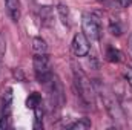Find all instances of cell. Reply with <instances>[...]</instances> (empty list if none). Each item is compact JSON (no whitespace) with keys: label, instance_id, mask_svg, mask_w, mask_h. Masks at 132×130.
<instances>
[{"label":"cell","instance_id":"cell-10","mask_svg":"<svg viewBox=\"0 0 132 130\" xmlns=\"http://www.w3.org/2000/svg\"><path fill=\"white\" fill-rule=\"evenodd\" d=\"M89 127H91V121L86 119V118L78 119V121H75L74 124L69 126V129L71 130H86V129H89Z\"/></svg>","mask_w":132,"mask_h":130},{"label":"cell","instance_id":"cell-7","mask_svg":"<svg viewBox=\"0 0 132 130\" xmlns=\"http://www.w3.org/2000/svg\"><path fill=\"white\" fill-rule=\"evenodd\" d=\"M32 51L35 54H46V51H48L46 41L40 37H35L32 40Z\"/></svg>","mask_w":132,"mask_h":130},{"label":"cell","instance_id":"cell-4","mask_svg":"<svg viewBox=\"0 0 132 130\" xmlns=\"http://www.w3.org/2000/svg\"><path fill=\"white\" fill-rule=\"evenodd\" d=\"M72 51L75 57H86L89 54V40L83 32H78L74 35L72 40Z\"/></svg>","mask_w":132,"mask_h":130},{"label":"cell","instance_id":"cell-12","mask_svg":"<svg viewBox=\"0 0 132 130\" xmlns=\"http://www.w3.org/2000/svg\"><path fill=\"white\" fill-rule=\"evenodd\" d=\"M5 51H6V43H5V38H3V35L0 34V64H2V60H3Z\"/></svg>","mask_w":132,"mask_h":130},{"label":"cell","instance_id":"cell-6","mask_svg":"<svg viewBox=\"0 0 132 130\" xmlns=\"http://www.w3.org/2000/svg\"><path fill=\"white\" fill-rule=\"evenodd\" d=\"M11 103H12V90L8 89L5 97H3V103H2V115L8 118L9 112H11Z\"/></svg>","mask_w":132,"mask_h":130},{"label":"cell","instance_id":"cell-13","mask_svg":"<svg viewBox=\"0 0 132 130\" xmlns=\"http://www.w3.org/2000/svg\"><path fill=\"white\" fill-rule=\"evenodd\" d=\"M125 78H126L128 84L132 87V69H126V70H125Z\"/></svg>","mask_w":132,"mask_h":130},{"label":"cell","instance_id":"cell-9","mask_svg":"<svg viewBox=\"0 0 132 130\" xmlns=\"http://www.w3.org/2000/svg\"><path fill=\"white\" fill-rule=\"evenodd\" d=\"M42 104V97L37 94V92H34V94H31L29 95V98L26 99V106H28V109H35L37 106H40Z\"/></svg>","mask_w":132,"mask_h":130},{"label":"cell","instance_id":"cell-8","mask_svg":"<svg viewBox=\"0 0 132 130\" xmlns=\"http://www.w3.org/2000/svg\"><path fill=\"white\" fill-rule=\"evenodd\" d=\"M57 11H59V15H60V18H62V22L65 23L66 26H69L71 25V17H69V9H68V6L65 5H59L57 6Z\"/></svg>","mask_w":132,"mask_h":130},{"label":"cell","instance_id":"cell-3","mask_svg":"<svg viewBox=\"0 0 132 130\" xmlns=\"http://www.w3.org/2000/svg\"><path fill=\"white\" fill-rule=\"evenodd\" d=\"M83 34L89 40V43H95L100 40V23L94 14H85L81 18Z\"/></svg>","mask_w":132,"mask_h":130},{"label":"cell","instance_id":"cell-1","mask_svg":"<svg viewBox=\"0 0 132 130\" xmlns=\"http://www.w3.org/2000/svg\"><path fill=\"white\" fill-rule=\"evenodd\" d=\"M74 86L78 94L80 99L86 107H94L95 106V89L91 83V80L86 77V73L81 69H74Z\"/></svg>","mask_w":132,"mask_h":130},{"label":"cell","instance_id":"cell-11","mask_svg":"<svg viewBox=\"0 0 132 130\" xmlns=\"http://www.w3.org/2000/svg\"><path fill=\"white\" fill-rule=\"evenodd\" d=\"M106 57H108V60H109L111 63H118V61H120V52L115 51L114 48H109V49H108Z\"/></svg>","mask_w":132,"mask_h":130},{"label":"cell","instance_id":"cell-14","mask_svg":"<svg viewBox=\"0 0 132 130\" xmlns=\"http://www.w3.org/2000/svg\"><path fill=\"white\" fill-rule=\"evenodd\" d=\"M132 0H118V3L121 5V6H126V5H129Z\"/></svg>","mask_w":132,"mask_h":130},{"label":"cell","instance_id":"cell-5","mask_svg":"<svg viewBox=\"0 0 132 130\" xmlns=\"http://www.w3.org/2000/svg\"><path fill=\"white\" fill-rule=\"evenodd\" d=\"M5 6H6V11H8L11 20L19 22L20 20V2L19 0H5Z\"/></svg>","mask_w":132,"mask_h":130},{"label":"cell","instance_id":"cell-2","mask_svg":"<svg viewBox=\"0 0 132 130\" xmlns=\"http://www.w3.org/2000/svg\"><path fill=\"white\" fill-rule=\"evenodd\" d=\"M34 66V75L35 80L42 84H46L52 78V70H51V63L46 54H35L32 60Z\"/></svg>","mask_w":132,"mask_h":130}]
</instances>
